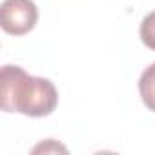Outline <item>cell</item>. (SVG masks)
<instances>
[{"label": "cell", "mask_w": 155, "mask_h": 155, "mask_svg": "<svg viewBox=\"0 0 155 155\" xmlns=\"http://www.w3.org/2000/svg\"><path fill=\"white\" fill-rule=\"evenodd\" d=\"M40 150H44V151H48V150H57V151H58V150H62V151H68V150H66L64 146H60V144H55V142H53V139H49L46 146H44V144H40V146H37V148H35L33 151L37 153V151H40Z\"/></svg>", "instance_id": "obj_5"}, {"label": "cell", "mask_w": 155, "mask_h": 155, "mask_svg": "<svg viewBox=\"0 0 155 155\" xmlns=\"http://www.w3.org/2000/svg\"><path fill=\"white\" fill-rule=\"evenodd\" d=\"M0 99L8 113L48 117L58 104V91L49 79L33 77L20 66L6 64L0 71Z\"/></svg>", "instance_id": "obj_1"}, {"label": "cell", "mask_w": 155, "mask_h": 155, "mask_svg": "<svg viewBox=\"0 0 155 155\" xmlns=\"http://www.w3.org/2000/svg\"><path fill=\"white\" fill-rule=\"evenodd\" d=\"M38 20V9L33 0H4L0 6V26L9 35L29 33Z\"/></svg>", "instance_id": "obj_2"}, {"label": "cell", "mask_w": 155, "mask_h": 155, "mask_svg": "<svg viewBox=\"0 0 155 155\" xmlns=\"http://www.w3.org/2000/svg\"><path fill=\"white\" fill-rule=\"evenodd\" d=\"M139 93L144 106L150 111H155V62L150 64L139 79Z\"/></svg>", "instance_id": "obj_3"}, {"label": "cell", "mask_w": 155, "mask_h": 155, "mask_svg": "<svg viewBox=\"0 0 155 155\" xmlns=\"http://www.w3.org/2000/svg\"><path fill=\"white\" fill-rule=\"evenodd\" d=\"M140 40L146 48L155 51V9L151 13H148L142 22H140V29H139Z\"/></svg>", "instance_id": "obj_4"}]
</instances>
